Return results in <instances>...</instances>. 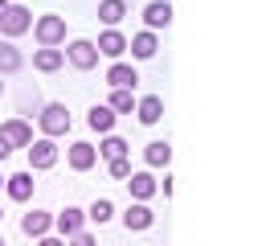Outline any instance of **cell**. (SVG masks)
I'll use <instances>...</instances> for the list:
<instances>
[{
	"label": "cell",
	"mask_w": 262,
	"mask_h": 246,
	"mask_svg": "<svg viewBox=\"0 0 262 246\" xmlns=\"http://www.w3.org/2000/svg\"><path fill=\"white\" fill-rule=\"evenodd\" d=\"M94 152H98V160H115V156H131V148H127V139L123 135H98V144H94Z\"/></svg>",
	"instance_id": "cell-21"
},
{
	"label": "cell",
	"mask_w": 262,
	"mask_h": 246,
	"mask_svg": "<svg viewBox=\"0 0 262 246\" xmlns=\"http://www.w3.org/2000/svg\"><path fill=\"white\" fill-rule=\"evenodd\" d=\"M0 94H4V78H0Z\"/></svg>",
	"instance_id": "cell-31"
},
{
	"label": "cell",
	"mask_w": 262,
	"mask_h": 246,
	"mask_svg": "<svg viewBox=\"0 0 262 246\" xmlns=\"http://www.w3.org/2000/svg\"><path fill=\"white\" fill-rule=\"evenodd\" d=\"M45 139H61L70 127H74V115H70V107L66 102H41V111H37V123H33Z\"/></svg>",
	"instance_id": "cell-1"
},
{
	"label": "cell",
	"mask_w": 262,
	"mask_h": 246,
	"mask_svg": "<svg viewBox=\"0 0 262 246\" xmlns=\"http://www.w3.org/2000/svg\"><path fill=\"white\" fill-rule=\"evenodd\" d=\"M4 193H8V201H16V205H29V201H33V193H37V180H33V172L25 168V172H12V176H4Z\"/></svg>",
	"instance_id": "cell-8"
},
{
	"label": "cell",
	"mask_w": 262,
	"mask_h": 246,
	"mask_svg": "<svg viewBox=\"0 0 262 246\" xmlns=\"http://www.w3.org/2000/svg\"><path fill=\"white\" fill-rule=\"evenodd\" d=\"M66 66H74V70H94L98 66V49H94V41L90 37H74V41H66Z\"/></svg>",
	"instance_id": "cell-3"
},
{
	"label": "cell",
	"mask_w": 262,
	"mask_h": 246,
	"mask_svg": "<svg viewBox=\"0 0 262 246\" xmlns=\"http://www.w3.org/2000/svg\"><path fill=\"white\" fill-rule=\"evenodd\" d=\"M0 221H4V205H0Z\"/></svg>",
	"instance_id": "cell-32"
},
{
	"label": "cell",
	"mask_w": 262,
	"mask_h": 246,
	"mask_svg": "<svg viewBox=\"0 0 262 246\" xmlns=\"http://www.w3.org/2000/svg\"><path fill=\"white\" fill-rule=\"evenodd\" d=\"M127 193H131V201L147 205V201L156 197V172H147V168H135V172L127 176Z\"/></svg>",
	"instance_id": "cell-13"
},
{
	"label": "cell",
	"mask_w": 262,
	"mask_h": 246,
	"mask_svg": "<svg viewBox=\"0 0 262 246\" xmlns=\"http://www.w3.org/2000/svg\"><path fill=\"white\" fill-rule=\"evenodd\" d=\"M135 119H139V127H156V123L164 119V98H160V94L135 98Z\"/></svg>",
	"instance_id": "cell-16"
},
{
	"label": "cell",
	"mask_w": 262,
	"mask_h": 246,
	"mask_svg": "<svg viewBox=\"0 0 262 246\" xmlns=\"http://www.w3.org/2000/svg\"><path fill=\"white\" fill-rule=\"evenodd\" d=\"M86 230V209H78V205H66L57 217H53V234L57 238H74V234H82Z\"/></svg>",
	"instance_id": "cell-11"
},
{
	"label": "cell",
	"mask_w": 262,
	"mask_h": 246,
	"mask_svg": "<svg viewBox=\"0 0 262 246\" xmlns=\"http://www.w3.org/2000/svg\"><path fill=\"white\" fill-rule=\"evenodd\" d=\"M20 234L25 238H45V234H53V213L49 209H29L25 217H20Z\"/></svg>",
	"instance_id": "cell-14"
},
{
	"label": "cell",
	"mask_w": 262,
	"mask_h": 246,
	"mask_svg": "<svg viewBox=\"0 0 262 246\" xmlns=\"http://www.w3.org/2000/svg\"><path fill=\"white\" fill-rule=\"evenodd\" d=\"M8 156H12V144H8V139H4V135H0V164H4V160H8Z\"/></svg>",
	"instance_id": "cell-29"
},
{
	"label": "cell",
	"mask_w": 262,
	"mask_h": 246,
	"mask_svg": "<svg viewBox=\"0 0 262 246\" xmlns=\"http://www.w3.org/2000/svg\"><path fill=\"white\" fill-rule=\"evenodd\" d=\"M151 221H156V213H151V205H139V201H131V205L123 209V225H127V230H135V234H143V230H151Z\"/></svg>",
	"instance_id": "cell-20"
},
{
	"label": "cell",
	"mask_w": 262,
	"mask_h": 246,
	"mask_svg": "<svg viewBox=\"0 0 262 246\" xmlns=\"http://www.w3.org/2000/svg\"><path fill=\"white\" fill-rule=\"evenodd\" d=\"M106 172L115 176V180H127L135 168H131V156H115V160H106Z\"/></svg>",
	"instance_id": "cell-26"
},
{
	"label": "cell",
	"mask_w": 262,
	"mask_h": 246,
	"mask_svg": "<svg viewBox=\"0 0 262 246\" xmlns=\"http://www.w3.org/2000/svg\"><path fill=\"white\" fill-rule=\"evenodd\" d=\"M29 33H33V41H37V45H53V49H61V45H66V20H61L57 12L37 16Z\"/></svg>",
	"instance_id": "cell-2"
},
{
	"label": "cell",
	"mask_w": 262,
	"mask_h": 246,
	"mask_svg": "<svg viewBox=\"0 0 262 246\" xmlns=\"http://www.w3.org/2000/svg\"><path fill=\"white\" fill-rule=\"evenodd\" d=\"M168 25H172V0H147V4H143V29L160 33V29H168Z\"/></svg>",
	"instance_id": "cell-15"
},
{
	"label": "cell",
	"mask_w": 262,
	"mask_h": 246,
	"mask_svg": "<svg viewBox=\"0 0 262 246\" xmlns=\"http://www.w3.org/2000/svg\"><path fill=\"white\" fill-rule=\"evenodd\" d=\"M0 189H4V176H0Z\"/></svg>",
	"instance_id": "cell-33"
},
{
	"label": "cell",
	"mask_w": 262,
	"mask_h": 246,
	"mask_svg": "<svg viewBox=\"0 0 262 246\" xmlns=\"http://www.w3.org/2000/svg\"><path fill=\"white\" fill-rule=\"evenodd\" d=\"M106 86H111V90H135V86H139L135 61H111V66H106Z\"/></svg>",
	"instance_id": "cell-10"
},
{
	"label": "cell",
	"mask_w": 262,
	"mask_h": 246,
	"mask_svg": "<svg viewBox=\"0 0 262 246\" xmlns=\"http://www.w3.org/2000/svg\"><path fill=\"white\" fill-rule=\"evenodd\" d=\"M127 16V0H98V25H123Z\"/></svg>",
	"instance_id": "cell-23"
},
{
	"label": "cell",
	"mask_w": 262,
	"mask_h": 246,
	"mask_svg": "<svg viewBox=\"0 0 262 246\" xmlns=\"http://www.w3.org/2000/svg\"><path fill=\"white\" fill-rule=\"evenodd\" d=\"M61 66H66V53H61V49H53V45H37V49H33V70L57 74Z\"/></svg>",
	"instance_id": "cell-18"
},
{
	"label": "cell",
	"mask_w": 262,
	"mask_h": 246,
	"mask_svg": "<svg viewBox=\"0 0 262 246\" xmlns=\"http://www.w3.org/2000/svg\"><path fill=\"white\" fill-rule=\"evenodd\" d=\"M127 53H131L135 61H147V57H156V53H160V33H151V29H139V33H131V37H127Z\"/></svg>",
	"instance_id": "cell-9"
},
{
	"label": "cell",
	"mask_w": 262,
	"mask_h": 246,
	"mask_svg": "<svg viewBox=\"0 0 262 246\" xmlns=\"http://www.w3.org/2000/svg\"><path fill=\"white\" fill-rule=\"evenodd\" d=\"M16 70H25V53H20L12 41H0V78H8V74H16Z\"/></svg>",
	"instance_id": "cell-22"
},
{
	"label": "cell",
	"mask_w": 262,
	"mask_h": 246,
	"mask_svg": "<svg viewBox=\"0 0 262 246\" xmlns=\"http://www.w3.org/2000/svg\"><path fill=\"white\" fill-rule=\"evenodd\" d=\"M37 246H66V238H57V234H45V238H37Z\"/></svg>",
	"instance_id": "cell-28"
},
{
	"label": "cell",
	"mask_w": 262,
	"mask_h": 246,
	"mask_svg": "<svg viewBox=\"0 0 262 246\" xmlns=\"http://www.w3.org/2000/svg\"><path fill=\"white\" fill-rule=\"evenodd\" d=\"M143 164H147V172L168 168V164H172V144H168V139H151V144L143 148Z\"/></svg>",
	"instance_id": "cell-19"
},
{
	"label": "cell",
	"mask_w": 262,
	"mask_h": 246,
	"mask_svg": "<svg viewBox=\"0 0 262 246\" xmlns=\"http://www.w3.org/2000/svg\"><path fill=\"white\" fill-rule=\"evenodd\" d=\"M8 4H12V0H0V16H4V8H8Z\"/></svg>",
	"instance_id": "cell-30"
},
{
	"label": "cell",
	"mask_w": 262,
	"mask_h": 246,
	"mask_svg": "<svg viewBox=\"0 0 262 246\" xmlns=\"http://www.w3.org/2000/svg\"><path fill=\"white\" fill-rule=\"evenodd\" d=\"M66 246H98V238H94L90 230H82V234H74V238H66Z\"/></svg>",
	"instance_id": "cell-27"
},
{
	"label": "cell",
	"mask_w": 262,
	"mask_h": 246,
	"mask_svg": "<svg viewBox=\"0 0 262 246\" xmlns=\"http://www.w3.org/2000/svg\"><path fill=\"white\" fill-rule=\"evenodd\" d=\"M94 49H98V57H123L127 53V33L119 29V25H106L102 33H98V41H94Z\"/></svg>",
	"instance_id": "cell-7"
},
{
	"label": "cell",
	"mask_w": 262,
	"mask_h": 246,
	"mask_svg": "<svg viewBox=\"0 0 262 246\" xmlns=\"http://www.w3.org/2000/svg\"><path fill=\"white\" fill-rule=\"evenodd\" d=\"M29 29H33V12H29L25 4H8L4 16H0V37H4V41H16V37L29 33Z\"/></svg>",
	"instance_id": "cell-4"
},
{
	"label": "cell",
	"mask_w": 262,
	"mask_h": 246,
	"mask_svg": "<svg viewBox=\"0 0 262 246\" xmlns=\"http://www.w3.org/2000/svg\"><path fill=\"white\" fill-rule=\"evenodd\" d=\"M66 164H70L74 172H90V168L98 164V152H94V144H86V139H74V144L66 148Z\"/></svg>",
	"instance_id": "cell-12"
},
{
	"label": "cell",
	"mask_w": 262,
	"mask_h": 246,
	"mask_svg": "<svg viewBox=\"0 0 262 246\" xmlns=\"http://www.w3.org/2000/svg\"><path fill=\"white\" fill-rule=\"evenodd\" d=\"M0 135L12 144V152H25V148L37 139V127H33L29 119H4V123H0Z\"/></svg>",
	"instance_id": "cell-6"
},
{
	"label": "cell",
	"mask_w": 262,
	"mask_h": 246,
	"mask_svg": "<svg viewBox=\"0 0 262 246\" xmlns=\"http://www.w3.org/2000/svg\"><path fill=\"white\" fill-rule=\"evenodd\" d=\"M25 152H29V172H45V168H53L57 156H61V152H57V139H45V135H37Z\"/></svg>",
	"instance_id": "cell-5"
},
{
	"label": "cell",
	"mask_w": 262,
	"mask_h": 246,
	"mask_svg": "<svg viewBox=\"0 0 262 246\" xmlns=\"http://www.w3.org/2000/svg\"><path fill=\"white\" fill-rule=\"evenodd\" d=\"M115 119H119V115H115L106 102H94V107L86 111V127H90L94 135H111V131H115Z\"/></svg>",
	"instance_id": "cell-17"
},
{
	"label": "cell",
	"mask_w": 262,
	"mask_h": 246,
	"mask_svg": "<svg viewBox=\"0 0 262 246\" xmlns=\"http://www.w3.org/2000/svg\"><path fill=\"white\" fill-rule=\"evenodd\" d=\"M111 217H115V205H111L106 197H98V201L86 209V221H98V225H102V221H111Z\"/></svg>",
	"instance_id": "cell-25"
},
{
	"label": "cell",
	"mask_w": 262,
	"mask_h": 246,
	"mask_svg": "<svg viewBox=\"0 0 262 246\" xmlns=\"http://www.w3.org/2000/svg\"><path fill=\"white\" fill-rule=\"evenodd\" d=\"M106 107H111L115 115H131V111H135V90H111V94H106Z\"/></svg>",
	"instance_id": "cell-24"
},
{
	"label": "cell",
	"mask_w": 262,
	"mask_h": 246,
	"mask_svg": "<svg viewBox=\"0 0 262 246\" xmlns=\"http://www.w3.org/2000/svg\"><path fill=\"white\" fill-rule=\"evenodd\" d=\"M0 246H4V238H0Z\"/></svg>",
	"instance_id": "cell-34"
}]
</instances>
